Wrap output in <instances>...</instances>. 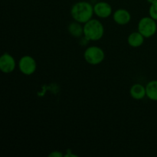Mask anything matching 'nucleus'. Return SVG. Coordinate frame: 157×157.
Wrapping results in <instances>:
<instances>
[{
	"mask_svg": "<svg viewBox=\"0 0 157 157\" xmlns=\"http://www.w3.org/2000/svg\"><path fill=\"white\" fill-rule=\"evenodd\" d=\"M147 97L150 100L157 101V80H152L146 85Z\"/></svg>",
	"mask_w": 157,
	"mask_h": 157,
	"instance_id": "nucleus-12",
	"label": "nucleus"
},
{
	"mask_svg": "<svg viewBox=\"0 0 157 157\" xmlns=\"http://www.w3.org/2000/svg\"><path fill=\"white\" fill-rule=\"evenodd\" d=\"M104 26L97 18H91L84 24V37L87 41H99L104 37Z\"/></svg>",
	"mask_w": 157,
	"mask_h": 157,
	"instance_id": "nucleus-2",
	"label": "nucleus"
},
{
	"mask_svg": "<svg viewBox=\"0 0 157 157\" xmlns=\"http://www.w3.org/2000/svg\"><path fill=\"white\" fill-rule=\"evenodd\" d=\"M137 31L142 34L145 38H151L157 32L156 21L150 15L143 17L138 21Z\"/></svg>",
	"mask_w": 157,
	"mask_h": 157,
	"instance_id": "nucleus-4",
	"label": "nucleus"
},
{
	"mask_svg": "<svg viewBox=\"0 0 157 157\" xmlns=\"http://www.w3.org/2000/svg\"><path fill=\"white\" fill-rule=\"evenodd\" d=\"M84 59L90 65H98L105 59V52L101 47L96 45L90 46L84 51Z\"/></svg>",
	"mask_w": 157,
	"mask_h": 157,
	"instance_id": "nucleus-3",
	"label": "nucleus"
},
{
	"mask_svg": "<svg viewBox=\"0 0 157 157\" xmlns=\"http://www.w3.org/2000/svg\"><path fill=\"white\" fill-rule=\"evenodd\" d=\"M18 69L24 75H32L37 70L36 61L31 55H24L18 61Z\"/></svg>",
	"mask_w": 157,
	"mask_h": 157,
	"instance_id": "nucleus-5",
	"label": "nucleus"
},
{
	"mask_svg": "<svg viewBox=\"0 0 157 157\" xmlns=\"http://www.w3.org/2000/svg\"><path fill=\"white\" fill-rule=\"evenodd\" d=\"M147 2H148L149 3H150V4H152V3H153V2H156L157 0H147Z\"/></svg>",
	"mask_w": 157,
	"mask_h": 157,
	"instance_id": "nucleus-15",
	"label": "nucleus"
},
{
	"mask_svg": "<svg viewBox=\"0 0 157 157\" xmlns=\"http://www.w3.org/2000/svg\"><path fill=\"white\" fill-rule=\"evenodd\" d=\"M69 34L75 38H81L84 35V25L78 21L71 22L67 27Z\"/></svg>",
	"mask_w": 157,
	"mask_h": 157,
	"instance_id": "nucleus-11",
	"label": "nucleus"
},
{
	"mask_svg": "<svg viewBox=\"0 0 157 157\" xmlns=\"http://www.w3.org/2000/svg\"><path fill=\"white\" fill-rule=\"evenodd\" d=\"M16 67L15 58L8 52H5L0 58V70L4 74H11Z\"/></svg>",
	"mask_w": 157,
	"mask_h": 157,
	"instance_id": "nucleus-6",
	"label": "nucleus"
},
{
	"mask_svg": "<svg viewBox=\"0 0 157 157\" xmlns=\"http://www.w3.org/2000/svg\"><path fill=\"white\" fill-rule=\"evenodd\" d=\"M48 156H50V157H62V156H64V155L60 151H53L48 155Z\"/></svg>",
	"mask_w": 157,
	"mask_h": 157,
	"instance_id": "nucleus-14",
	"label": "nucleus"
},
{
	"mask_svg": "<svg viewBox=\"0 0 157 157\" xmlns=\"http://www.w3.org/2000/svg\"><path fill=\"white\" fill-rule=\"evenodd\" d=\"M94 12L100 18H107L113 15V9L110 4L104 1L98 2L94 6Z\"/></svg>",
	"mask_w": 157,
	"mask_h": 157,
	"instance_id": "nucleus-7",
	"label": "nucleus"
},
{
	"mask_svg": "<svg viewBox=\"0 0 157 157\" xmlns=\"http://www.w3.org/2000/svg\"><path fill=\"white\" fill-rule=\"evenodd\" d=\"M113 20L119 25H126L131 21V14L125 9H118L113 13Z\"/></svg>",
	"mask_w": 157,
	"mask_h": 157,
	"instance_id": "nucleus-8",
	"label": "nucleus"
},
{
	"mask_svg": "<svg viewBox=\"0 0 157 157\" xmlns=\"http://www.w3.org/2000/svg\"><path fill=\"white\" fill-rule=\"evenodd\" d=\"M149 15L157 21V1L150 4V9H149Z\"/></svg>",
	"mask_w": 157,
	"mask_h": 157,
	"instance_id": "nucleus-13",
	"label": "nucleus"
},
{
	"mask_svg": "<svg viewBox=\"0 0 157 157\" xmlns=\"http://www.w3.org/2000/svg\"><path fill=\"white\" fill-rule=\"evenodd\" d=\"M70 13L74 21L85 24L87 21L93 18V15H94V6L88 2H78L72 6Z\"/></svg>",
	"mask_w": 157,
	"mask_h": 157,
	"instance_id": "nucleus-1",
	"label": "nucleus"
},
{
	"mask_svg": "<svg viewBox=\"0 0 157 157\" xmlns=\"http://www.w3.org/2000/svg\"><path fill=\"white\" fill-rule=\"evenodd\" d=\"M145 37L139 32H133L127 37V43L132 48H139L144 44Z\"/></svg>",
	"mask_w": 157,
	"mask_h": 157,
	"instance_id": "nucleus-10",
	"label": "nucleus"
},
{
	"mask_svg": "<svg viewBox=\"0 0 157 157\" xmlns=\"http://www.w3.org/2000/svg\"><path fill=\"white\" fill-rule=\"evenodd\" d=\"M130 94L133 99L140 101L147 97L146 86L141 84H134L131 86L130 89Z\"/></svg>",
	"mask_w": 157,
	"mask_h": 157,
	"instance_id": "nucleus-9",
	"label": "nucleus"
}]
</instances>
